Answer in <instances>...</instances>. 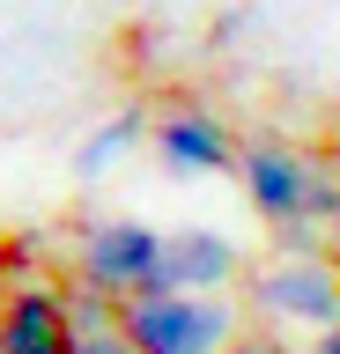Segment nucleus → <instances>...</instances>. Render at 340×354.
Returning <instances> with one entry per match:
<instances>
[{"label":"nucleus","instance_id":"6e6552de","mask_svg":"<svg viewBox=\"0 0 340 354\" xmlns=\"http://www.w3.org/2000/svg\"><path fill=\"white\" fill-rule=\"evenodd\" d=\"M141 126H148L141 111H118V118H104V126H96L89 140H82V155H74V170H82V177L111 170L118 155H126V148H134V140H141Z\"/></svg>","mask_w":340,"mask_h":354},{"label":"nucleus","instance_id":"f257e3e1","mask_svg":"<svg viewBox=\"0 0 340 354\" xmlns=\"http://www.w3.org/2000/svg\"><path fill=\"white\" fill-rule=\"evenodd\" d=\"M118 332L134 339V354H229L237 303L229 295H134L118 303Z\"/></svg>","mask_w":340,"mask_h":354},{"label":"nucleus","instance_id":"1a4fd4ad","mask_svg":"<svg viewBox=\"0 0 340 354\" xmlns=\"http://www.w3.org/2000/svg\"><path fill=\"white\" fill-rule=\"evenodd\" d=\"M67 354H134V339H126L118 325H104V332H74Z\"/></svg>","mask_w":340,"mask_h":354},{"label":"nucleus","instance_id":"7ed1b4c3","mask_svg":"<svg viewBox=\"0 0 340 354\" xmlns=\"http://www.w3.org/2000/svg\"><path fill=\"white\" fill-rule=\"evenodd\" d=\"M237 177H244L251 207H259L274 229H318L311 221L318 162H303L289 140H244V148H237Z\"/></svg>","mask_w":340,"mask_h":354},{"label":"nucleus","instance_id":"0eeeda50","mask_svg":"<svg viewBox=\"0 0 340 354\" xmlns=\"http://www.w3.org/2000/svg\"><path fill=\"white\" fill-rule=\"evenodd\" d=\"M156 155L170 162V170H193V177H215L237 162V133L215 118V111L185 104V111H163L156 118Z\"/></svg>","mask_w":340,"mask_h":354},{"label":"nucleus","instance_id":"f8f14e48","mask_svg":"<svg viewBox=\"0 0 340 354\" xmlns=\"http://www.w3.org/2000/svg\"><path fill=\"white\" fill-rule=\"evenodd\" d=\"M318 354H340V325H325V332H318Z\"/></svg>","mask_w":340,"mask_h":354},{"label":"nucleus","instance_id":"f03ea898","mask_svg":"<svg viewBox=\"0 0 340 354\" xmlns=\"http://www.w3.org/2000/svg\"><path fill=\"white\" fill-rule=\"evenodd\" d=\"M156 251H163V236L141 229V221H89L82 229V259H74V288H89L104 303H134Z\"/></svg>","mask_w":340,"mask_h":354},{"label":"nucleus","instance_id":"39448f33","mask_svg":"<svg viewBox=\"0 0 340 354\" xmlns=\"http://www.w3.org/2000/svg\"><path fill=\"white\" fill-rule=\"evenodd\" d=\"M251 303L267 317H303V325H340V266L333 259H274L251 273Z\"/></svg>","mask_w":340,"mask_h":354},{"label":"nucleus","instance_id":"9d476101","mask_svg":"<svg viewBox=\"0 0 340 354\" xmlns=\"http://www.w3.org/2000/svg\"><path fill=\"white\" fill-rule=\"evenodd\" d=\"M229 354H296V347H289V339H274V332H244Z\"/></svg>","mask_w":340,"mask_h":354},{"label":"nucleus","instance_id":"20e7f679","mask_svg":"<svg viewBox=\"0 0 340 354\" xmlns=\"http://www.w3.org/2000/svg\"><path fill=\"white\" fill-rule=\"evenodd\" d=\"M229 281H237V243L215 229H178L141 273V295H222Z\"/></svg>","mask_w":340,"mask_h":354},{"label":"nucleus","instance_id":"9b49d317","mask_svg":"<svg viewBox=\"0 0 340 354\" xmlns=\"http://www.w3.org/2000/svg\"><path fill=\"white\" fill-rule=\"evenodd\" d=\"M325 259L340 266V207H333V229H325Z\"/></svg>","mask_w":340,"mask_h":354},{"label":"nucleus","instance_id":"423d86ee","mask_svg":"<svg viewBox=\"0 0 340 354\" xmlns=\"http://www.w3.org/2000/svg\"><path fill=\"white\" fill-rule=\"evenodd\" d=\"M74 347V317H67V288L23 281L0 303V354H67Z\"/></svg>","mask_w":340,"mask_h":354}]
</instances>
